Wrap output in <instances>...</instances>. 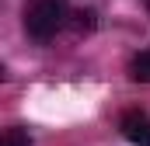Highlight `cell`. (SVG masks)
Masks as SVG:
<instances>
[{
    "label": "cell",
    "mask_w": 150,
    "mask_h": 146,
    "mask_svg": "<svg viewBox=\"0 0 150 146\" xmlns=\"http://www.w3.org/2000/svg\"><path fill=\"white\" fill-rule=\"evenodd\" d=\"M0 146H35V143H32L28 129L14 125V129H4V132H0Z\"/></svg>",
    "instance_id": "cell-4"
},
{
    "label": "cell",
    "mask_w": 150,
    "mask_h": 146,
    "mask_svg": "<svg viewBox=\"0 0 150 146\" xmlns=\"http://www.w3.org/2000/svg\"><path fill=\"white\" fill-rule=\"evenodd\" d=\"M147 11H150V0H147Z\"/></svg>",
    "instance_id": "cell-7"
},
{
    "label": "cell",
    "mask_w": 150,
    "mask_h": 146,
    "mask_svg": "<svg viewBox=\"0 0 150 146\" xmlns=\"http://www.w3.org/2000/svg\"><path fill=\"white\" fill-rule=\"evenodd\" d=\"M129 77L140 80V84H150V49L136 52V56L129 59Z\"/></svg>",
    "instance_id": "cell-3"
},
{
    "label": "cell",
    "mask_w": 150,
    "mask_h": 146,
    "mask_svg": "<svg viewBox=\"0 0 150 146\" xmlns=\"http://www.w3.org/2000/svg\"><path fill=\"white\" fill-rule=\"evenodd\" d=\"M119 132H122L126 143H133V146H150V115L147 111H122Z\"/></svg>",
    "instance_id": "cell-2"
},
{
    "label": "cell",
    "mask_w": 150,
    "mask_h": 146,
    "mask_svg": "<svg viewBox=\"0 0 150 146\" xmlns=\"http://www.w3.org/2000/svg\"><path fill=\"white\" fill-rule=\"evenodd\" d=\"M21 21H25V35L32 42H38V45H45V42H52L67 28L70 0H28Z\"/></svg>",
    "instance_id": "cell-1"
},
{
    "label": "cell",
    "mask_w": 150,
    "mask_h": 146,
    "mask_svg": "<svg viewBox=\"0 0 150 146\" xmlns=\"http://www.w3.org/2000/svg\"><path fill=\"white\" fill-rule=\"evenodd\" d=\"M77 18H80V21H77V28H84V32H91V28H94V11H80Z\"/></svg>",
    "instance_id": "cell-5"
},
{
    "label": "cell",
    "mask_w": 150,
    "mask_h": 146,
    "mask_svg": "<svg viewBox=\"0 0 150 146\" xmlns=\"http://www.w3.org/2000/svg\"><path fill=\"white\" fill-rule=\"evenodd\" d=\"M0 80H4V66H0Z\"/></svg>",
    "instance_id": "cell-6"
}]
</instances>
